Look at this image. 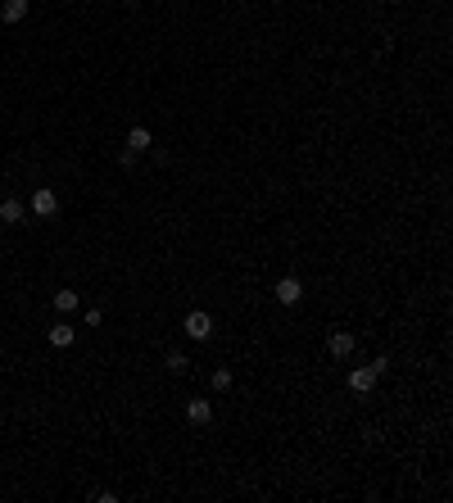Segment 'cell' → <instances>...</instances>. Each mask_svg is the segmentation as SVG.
<instances>
[{
	"mask_svg": "<svg viewBox=\"0 0 453 503\" xmlns=\"http://www.w3.org/2000/svg\"><path fill=\"white\" fill-rule=\"evenodd\" d=\"M186 418L195 422V427H209V422H214V404H209V399H190L186 404Z\"/></svg>",
	"mask_w": 453,
	"mask_h": 503,
	"instance_id": "cell-7",
	"label": "cell"
},
{
	"mask_svg": "<svg viewBox=\"0 0 453 503\" xmlns=\"http://www.w3.org/2000/svg\"><path fill=\"white\" fill-rule=\"evenodd\" d=\"M377 381H381V376H377V367H354V372H349V390L354 394H372V390H377Z\"/></svg>",
	"mask_w": 453,
	"mask_h": 503,
	"instance_id": "cell-3",
	"label": "cell"
},
{
	"mask_svg": "<svg viewBox=\"0 0 453 503\" xmlns=\"http://www.w3.org/2000/svg\"><path fill=\"white\" fill-rule=\"evenodd\" d=\"M77 304H82V299H77V290H55V308H60V313H73Z\"/></svg>",
	"mask_w": 453,
	"mask_h": 503,
	"instance_id": "cell-11",
	"label": "cell"
},
{
	"mask_svg": "<svg viewBox=\"0 0 453 503\" xmlns=\"http://www.w3.org/2000/svg\"><path fill=\"white\" fill-rule=\"evenodd\" d=\"M73 340H77V326H69V322L50 326V345H55V350H69Z\"/></svg>",
	"mask_w": 453,
	"mask_h": 503,
	"instance_id": "cell-8",
	"label": "cell"
},
{
	"mask_svg": "<svg viewBox=\"0 0 453 503\" xmlns=\"http://www.w3.org/2000/svg\"><path fill=\"white\" fill-rule=\"evenodd\" d=\"M277 299H281L286 308L300 304V299H304V282H300V277H281V282H277Z\"/></svg>",
	"mask_w": 453,
	"mask_h": 503,
	"instance_id": "cell-6",
	"label": "cell"
},
{
	"mask_svg": "<svg viewBox=\"0 0 453 503\" xmlns=\"http://www.w3.org/2000/svg\"><path fill=\"white\" fill-rule=\"evenodd\" d=\"M186 367H190V359H186V354H177V350L168 354V372H186Z\"/></svg>",
	"mask_w": 453,
	"mask_h": 503,
	"instance_id": "cell-13",
	"label": "cell"
},
{
	"mask_svg": "<svg viewBox=\"0 0 453 503\" xmlns=\"http://www.w3.org/2000/svg\"><path fill=\"white\" fill-rule=\"evenodd\" d=\"M354 350H358L354 331H331V340H326V354H331V359H354Z\"/></svg>",
	"mask_w": 453,
	"mask_h": 503,
	"instance_id": "cell-4",
	"label": "cell"
},
{
	"mask_svg": "<svg viewBox=\"0 0 453 503\" xmlns=\"http://www.w3.org/2000/svg\"><path fill=\"white\" fill-rule=\"evenodd\" d=\"M27 214H32V218H55V214H60V195H55L50 186L32 191V205H27Z\"/></svg>",
	"mask_w": 453,
	"mask_h": 503,
	"instance_id": "cell-1",
	"label": "cell"
},
{
	"mask_svg": "<svg viewBox=\"0 0 453 503\" xmlns=\"http://www.w3.org/2000/svg\"><path fill=\"white\" fill-rule=\"evenodd\" d=\"M209 385H214L218 394H223V390H231V372H227V367H218V372L209 376Z\"/></svg>",
	"mask_w": 453,
	"mask_h": 503,
	"instance_id": "cell-12",
	"label": "cell"
},
{
	"mask_svg": "<svg viewBox=\"0 0 453 503\" xmlns=\"http://www.w3.org/2000/svg\"><path fill=\"white\" fill-rule=\"evenodd\" d=\"M0 222H5V227L27 222V205H23V200H14V195H5V200H0Z\"/></svg>",
	"mask_w": 453,
	"mask_h": 503,
	"instance_id": "cell-5",
	"label": "cell"
},
{
	"mask_svg": "<svg viewBox=\"0 0 453 503\" xmlns=\"http://www.w3.org/2000/svg\"><path fill=\"white\" fill-rule=\"evenodd\" d=\"M0 18H5V23H23L27 18V0H5V5H0Z\"/></svg>",
	"mask_w": 453,
	"mask_h": 503,
	"instance_id": "cell-9",
	"label": "cell"
},
{
	"mask_svg": "<svg viewBox=\"0 0 453 503\" xmlns=\"http://www.w3.org/2000/svg\"><path fill=\"white\" fill-rule=\"evenodd\" d=\"M127 150H132V154L150 150V128H132V132H127Z\"/></svg>",
	"mask_w": 453,
	"mask_h": 503,
	"instance_id": "cell-10",
	"label": "cell"
},
{
	"mask_svg": "<svg viewBox=\"0 0 453 503\" xmlns=\"http://www.w3.org/2000/svg\"><path fill=\"white\" fill-rule=\"evenodd\" d=\"M186 336H190V340H209V336H214V317H209L204 308L186 313Z\"/></svg>",
	"mask_w": 453,
	"mask_h": 503,
	"instance_id": "cell-2",
	"label": "cell"
}]
</instances>
